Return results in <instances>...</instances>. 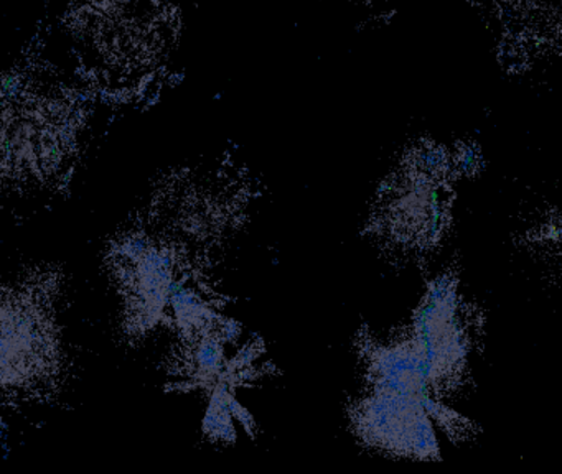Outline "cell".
I'll return each instance as SVG.
<instances>
[{"label":"cell","instance_id":"cell-1","mask_svg":"<svg viewBox=\"0 0 562 474\" xmlns=\"http://www.w3.org/2000/svg\"><path fill=\"white\" fill-rule=\"evenodd\" d=\"M355 433L370 444L400 456L439 460L432 417L424 402L371 388L350 408Z\"/></svg>","mask_w":562,"mask_h":474},{"label":"cell","instance_id":"cell-2","mask_svg":"<svg viewBox=\"0 0 562 474\" xmlns=\"http://www.w3.org/2000/svg\"><path fill=\"white\" fill-rule=\"evenodd\" d=\"M429 372L434 391L456 382L469 354V336L459 318V292L452 276L429 283L414 316L413 336Z\"/></svg>","mask_w":562,"mask_h":474},{"label":"cell","instance_id":"cell-3","mask_svg":"<svg viewBox=\"0 0 562 474\" xmlns=\"http://www.w3.org/2000/svg\"><path fill=\"white\" fill-rule=\"evenodd\" d=\"M447 216L446 183L427 180L406 168L400 181L390 184L381 226L400 242L430 246L442 236Z\"/></svg>","mask_w":562,"mask_h":474}]
</instances>
